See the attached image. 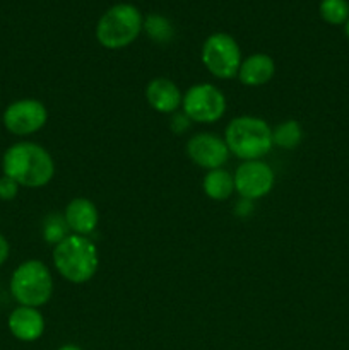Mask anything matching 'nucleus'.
I'll return each mask as SVG.
<instances>
[{"mask_svg":"<svg viewBox=\"0 0 349 350\" xmlns=\"http://www.w3.org/2000/svg\"><path fill=\"white\" fill-rule=\"evenodd\" d=\"M301 139H303V130L296 120H286L272 130V144L281 149H296Z\"/></svg>","mask_w":349,"mask_h":350,"instance_id":"dca6fc26","label":"nucleus"},{"mask_svg":"<svg viewBox=\"0 0 349 350\" xmlns=\"http://www.w3.org/2000/svg\"><path fill=\"white\" fill-rule=\"evenodd\" d=\"M229 152L243 161H259L272 149V129L259 116H236L224 130Z\"/></svg>","mask_w":349,"mask_h":350,"instance_id":"7ed1b4c3","label":"nucleus"},{"mask_svg":"<svg viewBox=\"0 0 349 350\" xmlns=\"http://www.w3.org/2000/svg\"><path fill=\"white\" fill-rule=\"evenodd\" d=\"M235 191L246 200H259L272 191L276 176L272 167L263 161H245L236 167L233 174Z\"/></svg>","mask_w":349,"mask_h":350,"instance_id":"1a4fd4ad","label":"nucleus"},{"mask_svg":"<svg viewBox=\"0 0 349 350\" xmlns=\"http://www.w3.org/2000/svg\"><path fill=\"white\" fill-rule=\"evenodd\" d=\"M19 193V185L9 176H2L0 178V200L9 202L14 200Z\"/></svg>","mask_w":349,"mask_h":350,"instance_id":"aec40b11","label":"nucleus"},{"mask_svg":"<svg viewBox=\"0 0 349 350\" xmlns=\"http://www.w3.org/2000/svg\"><path fill=\"white\" fill-rule=\"evenodd\" d=\"M53 265L70 284H86L98 272V248L88 236L68 234L53 246Z\"/></svg>","mask_w":349,"mask_h":350,"instance_id":"f03ea898","label":"nucleus"},{"mask_svg":"<svg viewBox=\"0 0 349 350\" xmlns=\"http://www.w3.org/2000/svg\"><path fill=\"white\" fill-rule=\"evenodd\" d=\"M346 36L349 38V19H348V23H346Z\"/></svg>","mask_w":349,"mask_h":350,"instance_id":"393cba45","label":"nucleus"},{"mask_svg":"<svg viewBox=\"0 0 349 350\" xmlns=\"http://www.w3.org/2000/svg\"><path fill=\"white\" fill-rule=\"evenodd\" d=\"M2 122L7 132L17 137H26L47 125L48 109L38 99H19L7 106Z\"/></svg>","mask_w":349,"mask_h":350,"instance_id":"6e6552de","label":"nucleus"},{"mask_svg":"<svg viewBox=\"0 0 349 350\" xmlns=\"http://www.w3.org/2000/svg\"><path fill=\"white\" fill-rule=\"evenodd\" d=\"M185 115L190 122L216 123L226 113V98L214 84H195L183 94L181 101Z\"/></svg>","mask_w":349,"mask_h":350,"instance_id":"0eeeda50","label":"nucleus"},{"mask_svg":"<svg viewBox=\"0 0 349 350\" xmlns=\"http://www.w3.org/2000/svg\"><path fill=\"white\" fill-rule=\"evenodd\" d=\"M9 253H10L9 241H7L5 236L0 232V267L7 262V258H9Z\"/></svg>","mask_w":349,"mask_h":350,"instance_id":"5701e85b","label":"nucleus"},{"mask_svg":"<svg viewBox=\"0 0 349 350\" xmlns=\"http://www.w3.org/2000/svg\"><path fill=\"white\" fill-rule=\"evenodd\" d=\"M202 64L218 79L238 77L242 65V50L233 36L226 33H214L202 44Z\"/></svg>","mask_w":349,"mask_h":350,"instance_id":"423d86ee","label":"nucleus"},{"mask_svg":"<svg viewBox=\"0 0 349 350\" xmlns=\"http://www.w3.org/2000/svg\"><path fill=\"white\" fill-rule=\"evenodd\" d=\"M146 99L154 111L170 115L178 111L183 101V94L171 79L154 77L146 88Z\"/></svg>","mask_w":349,"mask_h":350,"instance_id":"9b49d317","label":"nucleus"},{"mask_svg":"<svg viewBox=\"0 0 349 350\" xmlns=\"http://www.w3.org/2000/svg\"><path fill=\"white\" fill-rule=\"evenodd\" d=\"M318 12L325 23L332 26H341L349 19V2L348 0H322Z\"/></svg>","mask_w":349,"mask_h":350,"instance_id":"f3484780","label":"nucleus"},{"mask_svg":"<svg viewBox=\"0 0 349 350\" xmlns=\"http://www.w3.org/2000/svg\"><path fill=\"white\" fill-rule=\"evenodd\" d=\"M3 176H9L19 187H47L55 176V163L43 146L34 142H17L3 152Z\"/></svg>","mask_w":349,"mask_h":350,"instance_id":"f257e3e1","label":"nucleus"},{"mask_svg":"<svg viewBox=\"0 0 349 350\" xmlns=\"http://www.w3.org/2000/svg\"><path fill=\"white\" fill-rule=\"evenodd\" d=\"M7 325L10 334L21 342H36L44 332V318L38 308L17 306L9 314Z\"/></svg>","mask_w":349,"mask_h":350,"instance_id":"ddd939ff","label":"nucleus"},{"mask_svg":"<svg viewBox=\"0 0 349 350\" xmlns=\"http://www.w3.org/2000/svg\"><path fill=\"white\" fill-rule=\"evenodd\" d=\"M10 294L19 306H44L53 294L50 269L40 260L23 262L10 277Z\"/></svg>","mask_w":349,"mask_h":350,"instance_id":"39448f33","label":"nucleus"},{"mask_svg":"<svg viewBox=\"0 0 349 350\" xmlns=\"http://www.w3.org/2000/svg\"><path fill=\"white\" fill-rule=\"evenodd\" d=\"M65 222L72 234L89 236L96 231L99 222V214L96 205L89 198L77 197L72 198L65 207Z\"/></svg>","mask_w":349,"mask_h":350,"instance_id":"f8f14e48","label":"nucleus"},{"mask_svg":"<svg viewBox=\"0 0 349 350\" xmlns=\"http://www.w3.org/2000/svg\"><path fill=\"white\" fill-rule=\"evenodd\" d=\"M252 212H253V202L246 200V198H242L235 207V214L238 215V217H248Z\"/></svg>","mask_w":349,"mask_h":350,"instance_id":"4be33fe9","label":"nucleus"},{"mask_svg":"<svg viewBox=\"0 0 349 350\" xmlns=\"http://www.w3.org/2000/svg\"><path fill=\"white\" fill-rule=\"evenodd\" d=\"M187 154L192 163L204 170H218L222 167L229 159V149L224 139L216 133H195L187 142Z\"/></svg>","mask_w":349,"mask_h":350,"instance_id":"9d476101","label":"nucleus"},{"mask_svg":"<svg viewBox=\"0 0 349 350\" xmlns=\"http://www.w3.org/2000/svg\"><path fill=\"white\" fill-rule=\"evenodd\" d=\"M144 26L139 9L132 3L109 7L96 24V40L108 50H120L137 40Z\"/></svg>","mask_w":349,"mask_h":350,"instance_id":"20e7f679","label":"nucleus"},{"mask_svg":"<svg viewBox=\"0 0 349 350\" xmlns=\"http://www.w3.org/2000/svg\"><path fill=\"white\" fill-rule=\"evenodd\" d=\"M276 74V64L267 53H253L242 62L238 70V79L243 85L259 88L272 81Z\"/></svg>","mask_w":349,"mask_h":350,"instance_id":"4468645a","label":"nucleus"},{"mask_svg":"<svg viewBox=\"0 0 349 350\" xmlns=\"http://www.w3.org/2000/svg\"><path fill=\"white\" fill-rule=\"evenodd\" d=\"M68 236V226L64 214H50L43 221V239L50 246H57Z\"/></svg>","mask_w":349,"mask_h":350,"instance_id":"6ab92c4d","label":"nucleus"},{"mask_svg":"<svg viewBox=\"0 0 349 350\" xmlns=\"http://www.w3.org/2000/svg\"><path fill=\"white\" fill-rule=\"evenodd\" d=\"M202 190L211 200L222 202L228 200L235 191V181L229 171L218 167V170L207 171V174L202 180Z\"/></svg>","mask_w":349,"mask_h":350,"instance_id":"2eb2a0df","label":"nucleus"},{"mask_svg":"<svg viewBox=\"0 0 349 350\" xmlns=\"http://www.w3.org/2000/svg\"><path fill=\"white\" fill-rule=\"evenodd\" d=\"M142 27L149 34L151 40L156 41V43H168V41H171V38L174 34L170 21L166 17L159 16V14H151V16H147Z\"/></svg>","mask_w":349,"mask_h":350,"instance_id":"a211bd4d","label":"nucleus"},{"mask_svg":"<svg viewBox=\"0 0 349 350\" xmlns=\"http://www.w3.org/2000/svg\"><path fill=\"white\" fill-rule=\"evenodd\" d=\"M188 126H190V118H188L183 111L173 113V118L170 120V129L174 135H181V133H185L188 130Z\"/></svg>","mask_w":349,"mask_h":350,"instance_id":"412c9836","label":"nucleus"},{"mask_svg":"<svg viewBox=\"0 0 349 350\" xmlns=\"http://www.w3.org/2000/svg\"><path fill=\"white\" fill-rule=\"evenodd\" d=\"M57 350H82V349L77 347V345H74V344H67V345H62V347Z\"/></svg>","mask_w":349,"mask_h":350,"instance_id":"b1692460","label":"nucleus"}]
</instances>
